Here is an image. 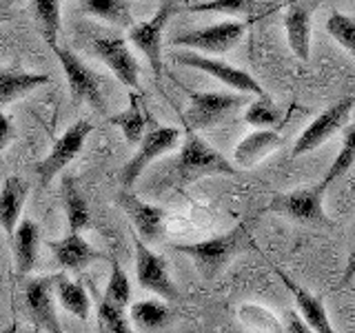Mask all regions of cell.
I'll return each instance as SVG.
<instances>
[{"mask_svg":"<svg viewBox=\"0 0 355 333\" xmlns=\"http://www.w3.org/2000/svg\"><path fill=\"white\" fill-rule=\"evenodd\" d=\"M94 131V125L87 118L76 120L71 127H67L64 133L53 142L51 151L36 164V173L42 187H47L55 176H58L67 164H69L78 153L83 151L89 133Z\"/></svg>","mask_w":355,"mask_h":333,"instance_id":"obj_9","label":"cell"},{"mask_svg":"<svg viewBox=\"0 0 355 333\" xmlns=\"http://www.w3.org/2000/svg\"><path fill=\"white\" fill-rule=\"evenodd\" d=\"M133 249H136V278L138 284L144 291H153L162 300H178V287L173 284L169 269H166V260L162 255L153 253L149 244L133 233Z\"/></svg>","mask_w":355,"mask_h":333,"instance_id":"obj_12","label":"cell"},{"mask_svg":"<svg viewBox=\"0 0 355 333\" xmlns=\"http://www.w3.org/2000/svg\"><path fill=\"white\" fill-rule=\"evenodd\" d=\"M180 138H182V131L178 127H151L144 131L142 140L138 142V151L131 155L118 173L122 189H131L136 185L142 171L147 169L155 158H160V155L169 153L171 149L180 147Z\"/></svg>","mask_w":355,"mask_h":333,"instance_id":"obj_6","label":"cell"},{"mask_svg":"<svg viewBox=\"0 0 355 333\" xmlns=\"http://www.w3.org/2000/svg\"><path fill=\"white\" fill-rule=\"evenodd\" d=\"M47 247L51 249L55 262L67 271H85L94 262L105 258V255L98 249H94L83 236H78V231H71L69 236H64L60 240H49Z\"/></svg>","mask_w":355,"mask_h":333,"instance_id":"obj_16","label":"cell"},{"mask_svg":"<svg viewBox=\"0 0 355 333\" xmlns=\"http://www.w3.org/2000/svg\"><path fill=\"white\" fill-rule=\"evenodd\" d=\"M11 247H14V262L18 278L29 275L38 262V247H40V227L36 220L22 218L11 233Z\"/></svg>","mask_w":355,"mask_h":333,"instance_id":"obj_19","label":"cell"},{"mask_svg":"<svg viewBox=\"0 0 355 333\" xmlns=\"http://www.w3.org/2000/svg\"><path fill=\"white\" fill-rule=\"evenodd\" d=\"M249 105V94H222V92H189V107L184 120L189 129H211L222 120Z\"/></svg>","mask_w":355,"mask_h":333,"instance_id":"obj_5","label":"cell"},{"mask_svg":"<svg viewBox=\"0 0 355 333\" xmlns=\"http://www.w3.org/2000/svg\"><path fill=\"white\" fill-rule=\"evenodd\" d=\"M98 302L114 307V309H125V311L131 302V282L116 258H111V275L105 289V296L98 298Z\"/></svg>","mask_w":355,"mask_h":333,"instance_id":"obj_28","label":"cell"},{"mask_svg":"<svg viewBox=\"0 0 355 333\" xmlns=\"http://www.w3.org/2000/svg\"><path fill=\"white\" fill-rule=\"evenodd\" d=\"M78 11H80L83 16L105 20L114 27L129 29L133 22H136L131 0H83Z\"/></svg>","mask_w":355,"mask_h":333,"instance_id":"obj_23","label":"cell"},{"mask_svg":"<svg viewBox=\"0 0 355 333\" xmlns=\"http://www.w3.org/2000/svg\"><path fill=\"white\" fill-rule=\"evenodd\" d=\"M147 114H144V107L140 103V96L138 94H131L129 96V107L127 111H122V114L111 118V125H116L125 140L129 144H138L144 136V131H147Z\"/></svg>","mask_w":355,"mask_h":333,"instance_id":"obj_27","label":"cell"},{"mask_svg":"<svg viewBox=\"0 0 355 333\" xmlns=\"http://www.w3.org/2000/svg\"><path fill=\"white\" fill-rule=\"evenodd\" d=\"M16 136V127H14V120H11L7 114L0 111V153L7 149V144L14 140Z\"/></svg>","mask_w":355,"mask_h":333,"instance_id":"obj_36","label":"cell"},{"mask_svg":"<svg viewBox=\"0 0 355 333\" xmlns=\"http://www.w3.org/2000/svg\"><path fill=\"white\" fill-rule=\"evenodd\" d=\"M282 144H284V138L280 133L273 131L271 127H262L258 131H251L249 136H244L238 142L233 160H236V164L242 166V169H253L255 164L264 160L269 153L277 151Z\"/></svg>","mask_w":355,"mask_h":333,"instance_id":"obj_20","label":"cell"},{"mask_svg":"<svg viewBox=\"0 0 355 333\" xmlns=\"http://www.w3.org/2000/svg\"><path fill=\"white\" fill-rule=\"evenodd\" d=\"M353 164H355V125H349L347 122L342 129V147L336 155V160H333V164L329 166V171L324 176V180H322V185L329 189V185L336 182L338 178H342Z\"/></svg>","mask_w":355,"mask_h":333,"instance_id":"obj_29","label":"cell"},{"mask_svg":"<svg viewBox=\"0 0 355 333\" xmlns=\"http://www.w3.org/2000/svg\"><path fill=\"white\" fill-rule=\"evenodd\" d=\"M247 29H249V22L227 20V22H218V25L178 33L173 38V44H178V47H189L193 51H202V53H227L236 47V44H240Z\"/></svg>","mask_w":355,"mask_h":333,"instance_id":"obj_10","label":"cell"},{"mask_svg":"<svg viewBox=\"0 0 355 333\" xmlns=\"http://www.w3.org/2000/svg\"><path fill=\"white\" fill-rule=\"evenodd\" d=\"M180 11L175 0H162L158 11L144 22H133L127 29V40L149 60L155 76L162 74V33L171 18Z\"/></svg>","mask_w":355,"mask_h":333,"instance_id":"obj_7","label":"cell"},{"mask_svg":"<svg viewBox=\"0 0 355 333\" xmlns=\"http://www.w3.org/2000/svg\"><path fill=\"white\" fill-rule=\"evenodd\" d=\"M118 205L127 214V218L133 225V233L144 242H160L164 236V225H166V211L158 205L144 203L142 198L131 194L129 189H122L116 196Z\"/></svg>","mask_w":355,"mask_h":333,"instance_id":"obj_14","label":"cell"},{"mask_svg":"<svg viewBox=\"0 0 355 333\" xmlns=\"http://www.w3.org/2000/svg\"><path fill=\"white\" fill-rule=\"evenodd\" d=\"M96 314H98L100 329H105L109 333H131V320L125 309H114V307L98 302Z\"/></svg>","mask_w":355,"mask_h":333,"instance_id":"obj_35","label":"cell"},{"mask_svg":"<svg viewBox=\"0 0 355 333\" xmlns=\"http://www.w3.org/2000/svg\"><path fill=\"white\" fill-rule=\"evenodd\" d=\"M169 164H171V176L178 187L193 185L200 178H207V176H233L238 171L225 155L211 147L202 136H198L196 129H189V127L184 133V140L180 144V153H178V158Z\"/></svg>","mask_w":355,"mask_h":333,"instance_id":"obj_2","label":"cell"},{"mask_svg":"<svg viewBox=\"0 0 355 333\" xmlns=\"http://www.w3.org/2000/svg\"><path fill=\"white\" fill-rule=\"evenodd\" d=\"M273 271L282 280V284L288 289V291H291V296L295 300V309L300 311V316L304 318L309 329L315 331V333H333L331 320L327 316V309H324V302H322V298L313 296V293L309 291V289H304V287H300L297 282H293L291 278L284 273V269H280V266L273 264Z\"/></svg>","mask_w":355,"mask_h":333,"instance_id":"obj_17","label":"cell"},{"mask_svg":"<svg viewBox=\"0 0 355 333\" xmlns=\"http://www.w3.org/2000/svg\"><path fill=\"white\" fill-rule=\"evenodd\" d=\"M173 60L178 65H184V67H191V69H200L205 71L207 76H214L216 80L225 83L227 87H231L233 92H240V94H249V96H264L266 92L262 89V85L255 80V78L244 71L233 67L229 62H222L216 58H207V56L198 53V51H180L173 56Z\"/></svg>","mask_w":355,"mask_h":333,"instance_id":"obj_11","label":"cell"},{"mask_svg":"<svg viewBox=\"0 0 355 333\" xmlns=\"http://www.w3.org/2000/svg\"><path fill=\"white\" fill-rule=\"evenodd\" d=\"M80 42L85 44V49L89 53L96 56L98 60H103L109 67V71L114 74L122 85L129 89H138L140 67L136 58H133V53L129 51L125 36H120L114 29L87 25L80 29Z\"/></svg>","mask_w":355,"mask_h":333,"instance_id":"obj_3","label":"cell"},{"mask_svg":"<svg viewBox=\"0 0 355 333\" xmlns=\"http://www.w3.org/2000/svg\"><path fill=\"white\" fill-rule=\"evenodd\" d=\"M327 31L338 40L340 47H344L355 58V18L333 11L327 20Z\"/></svg>","mask_w":355,"mask_h":333,"instance_id":"obj_34","label":"cell"},{"mask_svg":"<svg viewBox=\"0 0 355 333\" xmlns=\"http://www.w3.org/2000/svg\"><path fill=\"white\" fill-rule=\"evenodd\" d=\"M5 20H7V16L3 14V11H0V22H5Z\"/></svg>","mask_w":355,"mask_h":333,"instance_id":"obj_39","label":"cell"},{"mask_svg":"<svg viewBox=\"0 0 355 333\" xmlns=\"http://www.w3.org/2000/svg\"><path fill=\"white\" fill-rule=\"evenodd\" d=\"M29 191H31L29 182L20 176H9L3 182V187H0V227L5 229L9 238L18 225Z\"/></svg>","mask_w":355,"mask_h":333,"instance_id":"obj_21","label":"cell"},{"mask_svg":"<svg viewBox=\"0 0 355 333\" xmlns=\"http://www.w3.org/2000/svg\"><path fill=\"white\" fill-rule=\"evenodd\" d=\"M324 185H311L300 187L286 194H275L271 203L266 205V211L271 214L286 216L302 225H315V227H331L333 222L324 211Z\"/></svg>","mask_w":355,"mask_h":333,"instance_id":"obj_4","label":"cell"},{"mask_svg":"<svg viewBox=\"0 0 355 333\" xmlns=\"http://www.w3.org/2000/svg\"><path fill=\"white\" fill-rule=\"evenodd\" d=\"M53 291H55V275L31 278L25 287L27 311L38 331H53V333L62 331L53 305Z\"/></svg>","mask_w":355,"mask_h":333,"instance_id":"obj_15","label":"cell"},{"mask_svg":"<svg viewBox=\"0 0 355 333\" xmlns=\"http://www.w3.org/2000/svg\"><path fill=\"white\" fill-rule=\"evenodd\" d=\"M175 251H180L193 260L196 269L202 280H216V278L227 269V266L244 251H255V242L247 222H240L231 231L222 236L209 238L193 244H173Z\"/></svg>","mask_w":355,"mask_h":333,"instance_id":"obj_1","label":"cell"},{"mask_svg":"<svg viewBox=\"0 0 355 333\" xmlns=\"http://www.w3.org/2000/svg\"><path fill=\"white\" fill-rule=\"evenodd\" d=\"M353 278H355V247H353V251L349 255V262H347V269H344V273H342L340 287H347L353 280Z\"/></svg>","mask_w":355,"mask_h":333,"instance_id":"obj_38","label":"cell"},{"mask_svg":"<svg viewBox=\"0 0 355 333\" xmlns=\"http://www.w3.org/2000/svg\"><path fill=\"white\" fill-rule=\"evenodd\" d=\"M55 298L64 311H69L71 316L78 320L87 322L89 314H92V300H89L87 289L80 282H73L69 278H64L62 273L55 275Z\"/></svg>","mask_w":355,"mask_h":333,"instance_id":"obj_26","label":"cell"},{"mask_svg":"<svg viewBox=\"0 0 355 333\" xmlns=\"http://www.w3.org/2000/svg\"><path fill=\"white\" fill-rule=\"evenodd\" d=\"M129 320L140 331H162L171 322V309L162 300H138L129 307Z\"/></svg>","mask_w":355,"mask_h":333,"instance_id":"obj_25","label":"cell"},{"mask_svg":"<svg viewBox=\"0 0 355 333\" xmlns=\"http://www.w3.org/2000/svg\"><path fill=\"white\" fill-rule=\"evenodd\" d=\"M258 0H207V3L191 5L193 14H227V16H251Z\"/></svg>","mask_w":355,"mask_h":333,"instance_id":"obj_33","label":"cell"},{"mask_svg":"<svg viewBox=\"0 0 355 333\" xmlns=\"http://www.w3.org/2000/svg\"><path fill=\"white\" fill-rule=\"evenodd\" d=\"M284 331H293V333H309V325L304 322V318L300 316V311H288L286 314V322H284Z\"/></svg>","mask_w":355,"mask_h":333,"instance_id":"obj_37","label":"cell"},{"mask_svg":"<svg viewBox=\"0 0 355 333\" xmlns=\"http://www.w3.org/2000/svg\"><path fill=\"white\" fill-rule=\"evenodd\" d=\"M311 11H313V5L311 3L291 0L286 9V16H284L288 47H291V51L302 62H306L311 56Z\"/></svg>","mask_w":355,"mask_h":333,"instance_id":"obj_18","label":"cell"},{"mask_svg":"<svg viewBox=\"0 0 355 333\" xmlns=\"http://www.w3.org/2000/svg\"><path fill=\"white\" fill-rule=\"evenodd\" d=\"M238 318H240L242 325L251 331H271V333L284 331L282 322L262 305H242L238 311Z\"/></svg>","mask_w":355,"mask_h":333,"instance_id":"obj_32","label":"cell"},{"mask_svg":"<svg viewBox=\"0 0 355 333\" xmlns=\"http://www.w3.org/2000/svg\"><path fill=\"white\" fill-rule=\"evenodd\" d=\"M31 3H33V14H36L44 40H47V44H55L60 27H62L60 0H31Z\"/></svg>","mask_w":355,"mask_h":333,"instance_id":"obj_31","label":"cell"},{"mask_svg":"<svg viewBox=\"0 0 355 333\" xmlns=\"http://www.w3.org/2000/svg\"><path fill=\"white\" fill-rule=\"evenodd\" d=\"M60 196H62V207L67 214V225H69V231H78L80 233L83 229L89 227V205L87 198L83 194L80 185L73 176H64L62 185H60Z\"/></svg>","mask_w":355,"mask_h":333,"instance_id":"obj_24","label":"cell"},{"mask_svg":"<svg viewBox=\"0 0 355 333\" xmlns=\"http://www.w3.org/2000/svg\"><path fill=\"white\" fill-rule=\"evenodd\" d=\"M353 107H355V98L349 96V98L338 100V103L329 107L327 111H322V114L311 122L302 133H300V138L295 140L293 151H291L293 158L318 149L320 144H324L331 136H336L338 131H342L344 125L349 122Z\"/></svg>","mask_w":355,"mask_h":333,"instance_id":"obj_13","label":"cell"},{"mask_svg":"<svg viewBox=\"0 0 355 333\" xmlns=\"http://www.w3.org/2000/svg\"><path fill=\"white\" fill-rule=\"evenodd\" d=\"M282 120V109L277 107L269 94L264 96H255L253 103L247 105V111H244V122L251 127H275L280 125Z\"/></svg>","mask_w":355,"mask_h":333,"instance_id":"obj_30","label":"cell"},{"mask_svg":"<svg viewBox=\"0 0 355 333\" xmlns=\"http://www.w3.org/2000/svg\"><path fill=\"white\" fill-rule=\"evenodd\" d=\"M51 49L55 53V58L60 60L62 71L67 76V85H69V94L76 105H89L94 107L100 114H107V105L103 98V87L96 71H92L89 67L78 58V56L69 47H58L51 44Z\"/></svg>","mask_w":355,"mask_h":333,"instance_id":"obj_8","label":"cell"},{"mask_svg":"<svg viewBox=\"0 0 355 333\" xmlns=\"http://www.w3.org/2000/svg\"><path fill=\"white\" fill-rule=\"evenodd\" d=\"M51 83V78L47 74H33L25 71L20 67V62L3 67L0 69V105H9L14 100L31 94L36 87H42Z\"/></svg>","mask_w":355,"mask_h":333,"instance_id":"obj_22","label":"cell"}]
</instances>
